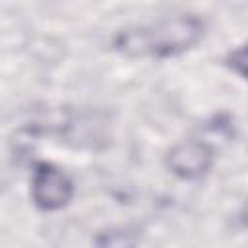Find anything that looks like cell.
<instances>
[{
    "instance_id": "3",
    "label": "cell",
    "mask_w": 248,
    "mask_h": 248,
    "mask_svg": "<svg viewBox=\"0 0 248 248\" xmlns=\"http://www.w3.org/2000/svg\"><path fill=\"white\" fill-rule=\"evenodd\" d=\"M215 163V149L205 140H182L165 153L167 170L180 180L203 178Z\"/></svg>"
},
{
    "instance_id": "1",
    "label": "cell",
    "mask_w": 248,
    "mask_h": 248,
    "mask_svg": "<svg viewBox=\"0 0 248 248\" xmlns=\"http://www.w3.org/2000/svg\"><path fill=\"white\" fill-rule=\"evenodd\" d=\"M205 33V21L194 14L161 17L151 23L120 29L112 37V48L126 58L163 60L188 52Z\"/></svg>"
},
{
    "instance_id": "4",
    "label": "cell",
    "mask_w": 248,
    "mask_h": 248,
    "mask_svg": "<svg viewBox=\"0 0 248 248\" xmlns=\"http://www.w3.org/2000/svg\"><path fill=\"white\" fill-rule=\"evenodd\" d=\"M225 64H227V68L231 72H234L236 76L248 79V43L238 46V48H234V50H231L227 54V58H225Z\"/></svg>"
},
{
    "instance_id": "2",
    "label": "cell",
    "mask_w": 248,
    "mask_h": 248,
    "mask_svg": "<svg viewBox=\"0 0 248 248\" xmlns=\"http://www.w3.org/2000/svg\"><path fill=\"white\" fill-rule=\"evenodd\" d=\"M72 178L48 161H37L31 172V202L41 211H60L74 200Z\"/></svg>"
},
{
    "instance_id": "5",
    "label": "cell",
    "mask_w": 248,
    "mask_h": 248,
    "mask_svg": "<svg viewBox=\"0 0 248 248\" xmlns=\"http://www.w3.org/2000/svg\"><path fill=\"white\" fill-rule=\"evenodd\" d=\"M240 223L248 229V202L244 203V207H242V211H240Z\"/></svg>"
}]
</instances>
